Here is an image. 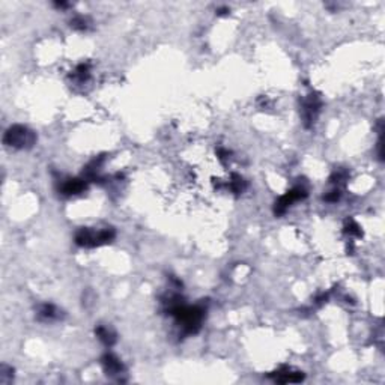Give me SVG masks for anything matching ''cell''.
<instances>
[{
  "label": "cell",
  "mask_w": 385,
  "mask_h": 385,
  "mask_svg": "<svg viewBox=\"0 0 385 385\" xmlns=\"http://www.w3.org/2000/svg\"><path fill=\"white\" fill-rule=\"evenodd\" d=\"M101 366H103L106 375H109V376H119L125 370L122 361L112 352H107L101 357Z\"/></svg>",
  "instance_id": "obj_5"
},
{
  "label": "cell",
  "mask_w": 385,
  "mask_h": 385,
  "mask_svg": "<svg viewBox=\"0 0 385 385\" xmlns=\"http://www.w3.org/2000/svg\"><path fill=\"white\" fill-rule=\"evenodd\" d=\"M89 24H91L89 18L85 17V15H75L71 20V27L75 29V30H78V32H86L89 29Z\"/></svg>",
  "instance_id": "obj_10"
},
{
  "label": "cell",
  "mask_w": 385,
  "mask_h": 385,
  "mask_svg": "<svg viewBox=\"0 0 385 385\" xmlns=\"http://www.w3.org/2000/svg\"><path fill=\"white\" fill-rule=\"evenodd\" d=\"M95 334H96V337L101 340V343L103 345H106L107 348H110V346H113L114 343H116V333H114L113 330H110L109 327H104V325H99V327H96L95 328Z\"/></svg>",
  "instance_id": "obj_9"
},
{
  "label": "cell",
  "mask_w": 385,
  "mask_h": 385,
  "mask_svg": "<svg viewBox=\"0 0 385 385\" xmlns=\"http://www.w3.org/2000/svg\"><path fill=\"white\" fill-rule=\"evenodd\" d=\"M116 236V232L112 227H106L101 229L98 232L83 227L75 233V244L78 247H86V249H92V247H98V246H104L112 242Z\"/></svg>",
  "instance_id": "obj_1"
},
{
  "label": "cell",
  "mask_w": 385,
  "mask_h": 385,
  "mask_svg": "<svg viewBox=\"0 0 385 385\" xmlns=\"http://www.w3.org/2000/svg\"><path fill=\"white\" fill-rule=\"evenodd\" d=\"M304 197H307V190L306 188H302V187H295L292 188L291 191H288L285 196H281L277 202H275V206H274V212H275V215H283L294 202L296 200H301V199H304Z\"/></svg>",
  "instance_id": "obj_3"
},
{
  "label": "cell",
  "mask_w": 385,
  "mask_h": 385,
  "mask_svg": "<svg viewBox=\"0 0 385 385\" xmlns=\"http://www.w3.org/2000/svg\"><path fill=\"white\" fill-rule=\"evenodd\" d=\"M320 107H322V101L317 95H309L307 99H304L302 103V119H304V124L306 127H310L313 125V122L316 120L317 114L320 112Z\"/></svg>",
  "instance_id": "obj_4"
},
{
  "label": "cell",
  "mask_w": 385,
  "mask_h": 385,
  "mask_svg": "<svg viewBox=\"0 0 385 385\" xmlns=\"http://www.w3.org/2000/svg\"><path fill=\"white\" fill-rule=\"evenodd\" d=\"M275 382L280 384H291V382H301L304 379V373L298 372V370H292V369H280L278 372H274L272 375H270Z\"/></svg>",
  "instance_id": "obj_6"
},
{
  "label": "cell",
  "mask_w": 385,
  "mask_h": 385,
  "mask_svg": "<svg viewBox=\"0 0 385 385\" xmlns=\"http://www.w3.org/2000/svg\"><path fill=\"white\" fill-rule=\"evenodd\" d=\"M244 188H246V182H244V179H242L239 175H233V176H232V182H230V190H232L233 193L239 194V193L244 191Z\"/></svg>",
  "instance_id": "obj_12"
},
{
  "label": "cell",
  "mask_w": 385,
  "mask_h": 385,
  "mask_svg": "<svg viewBox=\"0 0 385 385\" xmlns=\"http://www.w3.org/2000/svg\"><path fill=\"white\" fill-rule=\"evenodd\" d=\"M12 372H14L12 367L3 364V366L0 367V382H2V384H6V382L12 381V378H14V373H12Z\"/></svg>",
  "instance_id": "obj_14"
},
{
  "label": "cell",
  "mask_w": 385,
  "mask_h": 385,
  "mask_svg": "<svg viewBox=\"0 0 385 385\" xmlns=\"http://www.w3.org/2000/svg\"><path fill=\"white\" fill-rule=\"evenodd\" d=\"M88 188V181L83 178V179H67L60 185L59 191L64 194V196H75V194H80L83 193L85 190Z\"/></svg>",
  "instance_id": "obj_7"
},
{
  "label": "cell",
  "mask_w": 385,
  "mask_h": 385,
  "mask_svg": "<svg viewBox=\"0 0 385 385\" xmlns=\"http://www.w3.org/2000/svg\"><path fill=\"white\" fill-rule=\"evenodd\" d=\"M340 196H341V191H340V188H336V190H333V191H330L327 196H325V200L327 202H337L340 199Z\"/></svg>",
  "instance_id": "obj_16"
},
{
  "label": "cell",
  "mask_w": 385,
  "mask_h": 385,
  "mask_svg": "<svg viewBox=\"0 0 385 385\" xmlns=\"http://www.w3.org/2000/svg\"><path fill=\"white\" fill-rule=\"evenodd\" d=\"M36 134L24 125H12L6 130L3 143L15 149H29L35 145Z\"/></svg>",
  "instance_id": "obj_2"
},
{
  "label": "cell",
  "mask_w": 385,
  "mask_h": 385,
  "mask_svg": "<svg viewBox=\"0 0 385 385\" xmlns=\"http://www.w3.org/2000/svg\"><path fill=\"white\" fill-rule=\"evenodd\" d=\"M346 178H348V173L346 172H334L333 175H331V178H330V182L331 184H334V185H340L343 181H346Z\"/></svg>",
  "instance_id": "obj_15"
},
{
  "label": "cell",
  "mask_w": 385,
  "mask_h": 385,
  "mask_svg": "<svg viewBox=\"0 0 385 385\" xmlns=\"http://www.w3.org/2000/svg\"><path fill=\"white\" fill-rule=\"evenodd\" d=\"M89 72H91V65H89V64H80V65L75 68L74 77H75L78 82H85V80L89 77Z\"/></svg>",
  "instance_id": "obj_11"
},
{
  "label": "cell",
  "mask_w": 385,
  "mask_h": 385,
  "mask_svg": "<svg viewBox=\"0 0 385 385\" xmlns=\"http://www.w3.org/2000/svg\"><path fill=\"white\" fill-rule=\"evenodd\" d=\"M229 12H230V9L226 8V6H225V8H220V9L217 11V14H218V15H227Z\"/></svg>",
  "instance_id": "obj_17"
},
{
  "label": "cell",
  "mask_w": 385,
  "mask_h": 385,
  "mask_svg": "<svg viewBox=\"0 0 385 385\" xmlns=\"http://www.w3.org/2000/svg\"><path fill=\"white\" fill-rule=\"evenodd\" d=\"M345 232H346L349 236H361V229H360V226H358L354 220H346Z\"/></svg>",
  "instance_id": "obj_13"
},
{
  "label": "cell",
  "mask_w": 385,
  "mask_h": 385,
  "mask_svg": "<svg viewBox=\"0 0 385 385\" xmlns=\"http://www.w3.org/2000/svg\"><path fill=\"white\" fill-rule=\"evenodd\" d=\"M36 316H38V319L41 322H54V320H60L64 315H62V310H59L56 306H53V304H43L38 309Z\"/></svg>",
  "instance_id": "obj_8"
}]
</instances>
